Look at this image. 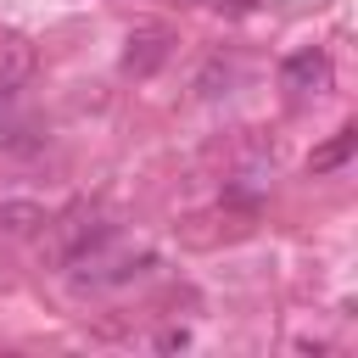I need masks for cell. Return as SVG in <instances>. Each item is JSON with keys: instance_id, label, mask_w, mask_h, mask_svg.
I'll list each match as a JSON object with an SVG mask.
<instances>
[{"instance_id": "1", "label": "cell", "mask_w": 358, "mask_h": 358, "mask_svg": "<svg viewBox=\"0 0 358 358\" xmlns=\"http://www.w3.org/2000/svg\"><path fill=\"white\" fill-rule=\"evenodd\" d=\"M168 56H173V28H168V22H140V28H129V39H123V73H129V78H151Z\"/></svg>"}, {"instance_id": "2", "label": "cell", "mask_w": 358, "mask_h": 358, "mask_svg": "<svg viewBox=\"0 0 358 358\" xmlns=\"http://www.w3.org/2000/svg\"><path fill=\"white\" fill-rule=\"evenodd\" d=\"M280 84L302 101V95H319V90H330V56L319 50V45H302V50H291L285 62H280Z\"/></svg>"}, {"instance_id": "3", "label": "cell", "mask_w": 358, "mask_h": 358, "mask_svg": "<svg viewBox=\"0 0 358 358\" xmlns=\"http://www.w3.org/2000/svg\"><path fill=\"white\" fill-rule=\"evenodd\" d=\"M45 224H50V213L39 201H0V241H22Z\"/></svg>"}, {"instance_id": "4", "label": "cell", "mask_w": 358, "mask_h": 358, "mask_svg": "<svg viewBox=\"0 0 358 358\" xmlns=\"http://www.w3.org/2000/svg\"><path fill=\"white\" fill-rule=\"evenodd\" d=\"M352 151H358V134H352V129H336V134L313 151V173H336V168H347Z\"/></svg>"}, {"instance_id": "5", "label": "cell", "mask_w": 358, "mask_h": 358, "mask_svg": "<svg viewBox=\"0 0 358 358\" xmlns=\"http://www.w3.org/2000/svg\"><path fill=\"white\" fill-rule=\"evenodd\" d=\"M229 84H235V67H229V62H218V56H213V62L201 67V78H196V90H201V95H224Z\"/></svg>"}, {"instance_id": "6", "label": "cell", "mask_w": 358, "mask_h": 358, "mask_svg": "<svg viewBox=\"0 0 358 358\" xmlns=\"http://www.w3.org/2000/svg\"><path fill=\"white\" fill-rule=\"evenodd\" d=\"M185 341H190L185 330H168V336H157V347H162V352H173V347H185Z\"/></svg>"}, {"instance_id": "7", "label": "cell", "mask_w": 358, "mask_h": 358, "mask_svg": "<svg viewBox=\"0 0 358 358\" xmlns=\"http://www.w3.org/2000/svg\"><path fill=\"white\" fill-rule=\"evenodd\" d=\"M201 6H213V0H201Z\"/></svg>"}]
</instances>
